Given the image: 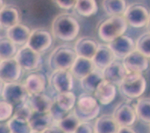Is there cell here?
Returning <instances> with one entry per match:
<instances>
[{
	"label": "cell",
	"instance_id": "6da1fadb",
	"mask_svg": "<svg viewBox=\"0 0 150 133\" xmlns=\"http://www.w3.org/2000/svg\"><path fill=\"white\" fill-rule=\"evenodd\" d=\"M80 24L74 17L69 13H61L52 23V33L57 39L71 42L77 37L80 32Z\"/></svg>",
	"mask_w": 150,
	"mask_h": 133
},
{
	"label": "cell",
	"instance_id": "7a4b0ae2",
	"mask_svg": "<svg viewBox=\"0 0 150 133\" xmlns=\"http://www.w3.org/2000/svg\"><path fill=\"white\" fill-rule=\"evenodd\" d=\"M127 26L128 24L123 15L111 16L99 24L98 35L103 42L109 43L124 35L127 29Z\"/></svg>",
	"mask_w": 150,
	"mask_h": 133
},
{
	"label": "cell",
	"instance_id": "3957f363",
	"mask_svg": "<svg viewBox=\"0 0 150 133\" xmlns=\"http://www.w3.org/2000/svg\"><path fill=\"white\" fill-rule=\"evenodd\" d=\"M146 89V80L141 73H127L118 86L122 96L128 99L140 98Z\"/></svg>",
	"mask_w": 150,
	"mask_h": 133
},
{
	"label": "cell",
	"instance_id": "277c9868",
	"mask_svg": "<svg viewBox=\"0 0 150 133\" xmlns=\"http://www.w3.org/2000/svg\"><path fill=\"white\" fill-rule=\"evenodd\" d=\"M73 110L81 122H90L98 117L100 106L95 97L84 92L79 95Z\"/></svg>",
	"mask_w": 150,
	"mask_h": 133
},
{
	"label": "cell",
	"instance_id": "5b68a950",
	"mask_svg": "<svg viewBox=\"0 0 150 133\" xmlns=\"http://www.w3.org/2000/svg\"><path fill=\"white\" fill-rule=\"evenodd\" d=\"M74 48L68 45H62L56 47L49 57L48 64L50 69L69 70L77 58Z\"/></svg>",
	"mask_w": 150,
	"mask_h": 133
},
{
	"label": "cell",
	"instance_id": "8992f818",
	"mask_svg": "<svg viewBox=\"0 0 150 133\" xmlns=\"http://www.w3.org/2000/svg\"><path fill=\"white\" fill-rule=\"evenodd\" d=\"M1 95L3 100L11 104L14 107L28 101L30 97L24 84L18 81L4 84Z\"/></svg>",
	"mask_w": 150,
	"mask_h": 133
},
{
	"label": "cell",
	"instance_id": "52a82bcc",
	"mask_svg": "<svg viewBox=\"0 0 150 133\" xmlns=\"http://www.w3.org/2000/svg\"><path fill=\"white\" fill-rule=\"evenodd\" d=\"M123 16L128 25L135 28H140L146 26L149 13L143 5L133 3L127 6Z\"/></svg>",
	"mask_w": 150,
	"mask_h": 133
},
{
	"label": "cell",
	"instance_id": "ba28073f",
	"mask_svg": "<svg viewBox=\"0 0 150 133\" xmlns=\"http://www.w3.org/2000/svg\"><path fill=\"white\" fill-rule=\"evenodd\" d=\"M15 58L18 62L21 68L25 70L38 69L42 64L40 53L34 51L27 45L21 46L18 50Z\"/></svg>",
	"mask_w": 150,
	"mask_h": 133
},
{
	"label": "cell",
	"instance_id": "9c48e42d",
	"mask_svg": "<svg viewBox=\"0 0 150 133\" xmlns=\"http://www.w3.org/2000/svg\"><path fill=\"white\" fill-rule=\"evenodd\" d=\"M52 37L51 33L43 28H36L31 30L27 46L39 53L43 52L51 47Z\"/></svg>",
	"mask_w": 150,
	"mask_h": 133
},
{
	"label": "cell",
	"instance_id": "30bf717a",
	"mask_svg": "<svg viewBox=\"0 0 150 133\" xmlns=\"http://www.w3.org/2000/svg\"><path fill=\"white\" fill-rule=\"evenodd\" d=\"M50 85L57 93L72 91L74 87V77L70 70H55L49 79Z\"/></svg>",
	"mask_w": 150,
	"mask_h": 133
},
{
	"label": "cell",
	"instance_id": "8fae6325",
	"mask_svg": "<svg viewBox=\"0 0 150 133\" xmlns=\"http://www.w3.org/2000/svg\"><path fill=\"white\" fill-rule=\"evenodd\" d=\"M112 116L120 127L131 126L137 120L135 108L129 102H121L114 110Z\"/></svg>",
	"mask_w": 150,
	"mask_h": 133
},
{
	"label": "cell",
	"instance_id": "7c38bea8",
	"mask_svg": "<svg viewBox=\"0 0 150 133\" xmlns=\"http://www.w3.org/2000/svg\"><path fill=\"white\" fill-rule=\"evenodd\" d=\"M122 64L127 73H142L149 68V58L135 50L122 59Z\"/></svg>",
	"mask_w": 150,
	"mask_h": 133
},
{
	"label": "cell",
	"instance_id": "4fadbf2b",
	"mask_svg": "<svg viewBox=\"0 0 150 133\" xmlns=\"http://www.w3.org/2000/svg\"><path fill=\"white\" fill-rule=\"evenodd\" d=\"M22 68L15 58L2 60L0 63V79L4 83L17 82L21 75Z\"/></svg>",
	"mask_w": 150,
	"mask_h": 133
},
{
	"label": "cell",
	"instance_id": "5bb4252c",
	"mask_svg": "<svg viewBox=\"0 0 150 133\" xmlns=\"http://www.w3.org/2000/svg\"><path fill=\"white\" fill-rule=\"evenodd\" d=\"M116 58L123 59L136 50L135 42L130 37L122 35L108 44Z\"/></svg>",
	"mask_w": 150,
	"mask_h": 133
},
{
	"label": "cell",
	"instance_id": "9a60e30c",
	"mask_svg": "<svg viewBox=\"0 0 150 133\" xmlns=\"http://www.w3.org/2000/svg\"><path fill=\"white\" fill-rule=\"evenodd\" d=\"M99 45V43L97 42L95 39L90 37H82L76 41L74 49L77 56L93 59Z\"/></svg>",
	"mask_w": 150,
	"mask_h": 133
},
{
	"label": "cell",
	"instance_id": "2e32d148",
	"mask_svg": "<svg viewBox=\"0 0 150 133\" xmlns=\"http://www.w3.org/2000/svg\"><path fill=\"white\" fill-rule=\"evenodd\" d=\"M98 102L103 105H108L113 102L117 95L116 86L103 80L98 85L93 93Z\"/></svg>",
	"mask_w": 150,
	"mask_h": 133
},
{
	"label": "cell",
	"instance_id": "e0dca14e",
	"mask_svg": "<svg viewBox=\"0 0 150 133\" xmlns=\"http://www.w3.org/2000/svg\"><path fill=\"white\" fill-rule=\"evenodd\" d=\"M102 72L105 80L117 86L121 84L127 73L122 63L118 61H115L109 66L103 70Z\"/></svg>",
	"mask_w": 150,
	"mask_h": 133
},
{
	"label": "cell",
	"instance_id": "ac0fdd59",
	"mask_svg": "<svg viewBox=\"0 0 150 133\" xmlns=\"http://www.w3.org/2000/svg\"><path fill=\"white\" fill-rule=\"evenodd\" d=\"M96 69L103 70L116 61L115 55L108 45L99 44L96 53L92 59Z\"/></svg>",
	"mask_w": 150,
	"mask_h": 133
},
{
	"label": "cell",
	"instance_id": "d6986e66",
	"mask_svg": "<svg viewBox=\"0 0 150 133\" xmlns=\"http://www.w3.org/2000/svg\"><path fill=\"white\" fill-rule=\"evenodd\" d=\"M20 21V11L15 6L8 4L0 10V25L2 27L8 29L19 24Z\"/></svg>",
	"mask_w": 150,
	"mask_h": 133
},
{
	"label": "cell",
	"instance_id": "ffe728a7",
	"mask_svg": "<svg viewBox=\"0 0 150 133\" xmlns=\"http://www.w3.org/2000/svg\"><path fill=\"white\" fill-rule=\"evenodd\" d=\"M28 102L34 113H50V110L53 105L54 101L49 95L44 93H40L30 95Z\"/></svg>",
	"mask_w": 150,
	"mask_h": 133
},
{
	"label": "cell",
	"instance_id": "44dd1931",
	"mask_svg": "<svg viewBox=\"0 0 150 133\" xmlns=\"http://www.w3.org/2000/svg\"><path fill=\"white\" fill-rule=\"evenodd\" d=\"M31 30L28 26L21 23L7 29L6 37L12 41L16 46H23L28 43Z\"/></svg>",
	"mask_w": 150,
	"mask_h": 133
},
{
	"label": "cell",
	"instance_id": "7402d4cb",
	"mask_svg": "<svg viewBox=\"0 0 150 133\" xmlns=\"http://www.w3.org/2000/svg\"><path fill=\"white\" fill-rule=\"evenodd\" d=\"M96 68L92 59L77 56L69 70L74 78L81 80V79L90 74Z\"/></svg>",
	"mask_w": 150,
	"mask_h": 133
},
{
	"label": "cell",
	"instance_id": "603a6c76",
	"mask_svg": "<svg viewBox=\"0 0 150 133\" xmlns=\"http://www.w3.org/2000/svg\"><path fill=\"white\" fill-rule=\"evenodd\" d=\"M94 133H117L120 126L112 114H103L96 120Z\"/></svg>",
	"mask_w": 150,
	"mask_h": 133
},
{
	"label": "cell",
	"instance_id": "cb8c5ba5",
	"mask_svg": "<svg viewBox=\"0 0 150 133\" xmlns=\"http://www.w3.org/2000/svg\"><path fill=\"white\" fill-rule=\"evenodd\" d=\"M24 86L30 95L43 93L46 90V80L43 74L34 73L30 74L24 81Z\"/></svg>",
	"mask_w": 150,
	"mask_h": 133
},
{
	"label": "cell",
	"instance_id": "d4e9b609",
	"mask_svg": "<svg viewBox=\"0 0 150 133\" xmlns=\"http://www.w3.org/2000/svg\"><path fill=\"white\" fill-rule=\"evenodd\" d=\"M102 70L95 69L93 71L88 74L80 80L81 87L83 91L88 94H93L95 91L98 85L103 80Z\"/></svg>",
	"mask_w": 150,
	"mask_h": 133
},
{
	"label": "cell",
	"instance_id": "484cf974",
	"mask_svg": "<svg viewBox=\"0 0 150 133\" xmlns=\"http://www.w3.org/2000/svg\"><path fill=\"white\" fill-rule=\"evenodd\" d=\"M29 122L31 126L32 131L40 133H42L48 128H50L53 124H55L50 113H35L32 118L30 120Z\"/></svg>",
	"mask_w": 150,
	"mask_h": 133
},
{
	"label": "cell",
	"instance_id": "4316f807",
	"mask_svg": "<svg viewBox=\"0 0 150 133\" xmlns=\"http://www.w3.org/2000/svg\"><path fill=\"white\" fill-rule=\"evenodd\" d=\"M77 97L72 91H65V92L57 93L55 98V101L59 108L64 111H71L77 103Z\"/></svg>",
	"mask_w": 150,
	"mask_h": 133
},
{
	"label": "cell",
	"instance_id": "83f0119b",
	"mask_svg": "<svg viewBox=\"0 0 150 133\" xmlns=\"http://www.w3.org/2000/svg\"><path fill=\"white\" fill-rule=\"evenodd\" d=\"M103 9L108 16L123 15L127 8L125 0H103Z\"/></svg>",
	"mask_w": 150,
	"mask_h": 133
},
{
	"label": "cell",
	"instance_id": "f1b7e54d",
	"mask_svg": "<svg viewBox=\"0 0 150 133\" xmlns=\"http://www.w3.org/2000/svg\"><path fill=\"white\" fill-rule=\"evenodd\" d=\"M81 121L78 118L74 110L68 112L67 114L56 123L58 127L64 133H74L80 125Z\"/></svg>",
	"mask_w": 150,
	"mask_h": 133
},
{
	"label": "cell",
	"instance_id": "f546056e",
	"mask_svg": "<svg viewBox=\"0 0 150 133\" xmlns=\"http://www.w3.org/2000/svg\"><path fill=\"white\" fill-rule=\"evenodd\" d=\"M134 108L138 120L144 123L150 124L149 98H139Z\"/></svg>",
	"mask_w": 150,
	"mask_h": 133
},
{
	"label": "cell",
	"instance_id": "4dcf8cb0",
	"mask_svg": "<svg viewBox=\"0 0 150 133\" xmlns=\"http://www.w3.org/2000/svg\"><path fill=\"white\" fill-rule=\"evenodd\" d=\"M75 11L83 17H91L98 11L96 0H77L74 6Z\"/></svg>",
	"mask_w": 150,
	"mask_h": 133
},
{
	"label": "cell",
	"instance_id": "1f68e13d",
	"mask_svg": "<svg viewBox=\"0 0 150 133\" xmlns=\"http://www.w3.org/2000/svg\"><path fill=\"white\" fill-rule=\"evenodd\" d=\"M17 46L8 37H0V59L6 60L15 58Z\"/></svg>",
	"mask_w": 150,
	"mask_h": 133
},
{
	"label": "cell",
	"instance_id": "d6a6232c",
	"mask_svg": "<svg viewBox=\"0 0 150 133\" xmlns=\"http://www.w3.org/2000/svg\"><path fill=\"white\" fill-rule=\"evenodd\" d=\"M11 133H31L32 129L28 121L19 120L13 117L7 121Z\"/></svg>",
	"mask_w": 150,
	"mask_h": 133
},
{
	"label": "cell",
	"instance_id": "836d02e7",
	"mask_svg": "<svg viewBox=\"0 0 150 133\" xmlns=\"http://www.w3.org/2000/svg\"><path fill=\"white\" fill-rule=\"evenodd\" d=\"M136 50L140 54L150 58V32L140 35L135 42Z\"/></svg>",
	"mask_w": 150,
	"mask_h": 133
},
{
	"label": "cell",
	"instance_id": "e575fe53",
	"mask_svg": "<svg viewBox=\"0 0 150 133\" xmlns=\"http://www.w3.org/2000/svg\"><path fill=\"white\" fill-rule=\"evenodd\" d=\"M34 111L30 106L28 101L19 104V105L15 107V110L13 113V117L21 120L28 121L32 118L34 114Z\"/></svg>",
	"mask_w": 150,
	"mask_h": 133
},
{
	"label": "cell",
	"instance_id": "d590c367",
	"mask_svg": "<svg viewBox=\"0 0 150 133\" xmlns=\"http://www.w3.org/2000/svg\"><path fill=\"white\" fill-rule=\"evenodd\" d=\"M15 107L6 101H0V122H6L12 117Z\"/></svg>",
	"mask_w": 150,
	"mask_h": 133
},
{
	"label": "cell",
	"instance_id": "8d00e7d4",
	"mask_svg": "<svg viewBox=\"0 0 150 133\" xmlns=\"http://www.w3.org/2000/svg\"><path fill=\"white\" fill-rule=\"evenodd\" d=\"M50 115H51L52 120H53L54 122L56 124L57 122H59V121H60L61 120H62V119L68 113L64 111L63 110L61 109L59 106L57 105L56 103L54 101L53 105H52L51 110H50Z\"/></svg>",
	"mask_w": 150,
	"mask_h": 133
},
{
	"label": "cell",
	"instance_id": "74e56055",
	"mask_svg": "<svg viewBox=\"0 0 150 133\" xmlns=\"http://www.w3.org/2000/svg\"><path fill=\"white\" fill-rule=\"evenodd\" d=\"M77 0H52L55 6L64 10H69L74 8Z\"/></svg>",
	"mask_w": 150,
	"mask_h": 133
},
{
	"label": "cell",
	"instance_id": "f35d334b",
	"mask_svg": "<svg viewBox=\"0 0 150 133\" xmlns=\"http://www.w3.org/2000/svg\"><path fill=\"white\" fill-rule=\"evenodd\" d=\"M74 133H94V128L90 122H81Z\"/></svg>",
	"mask_w": 150,
	"mask_h": 133
},
{
	"label": "cell",
	"instance_id": "ab89813d",
	"mask_svg": "<svg viewBox=\"0 0 150 133\" xmlns=\"http://www.w3.org/2000/svg\"><path fill=\"white\" fill-rule=\"evenodd\" d=\"M42 133H64L62 130H61L56 124H53L52 126L48 128Z\"/></svg>",
	"mask_w": 150,
	"mask_h": 133
},
{
	"label": "cell",
	"instance_id": "60d3db41",
	"mask_svg": "<svg viewBox=\"0 0 150 133\" xmlns=\"http://www.w3.org/2000/svg\"><path fill=\"white\" fill-rule=\"evenodd\" d=\"M0 133H11L8 122H0Z\"/></svg>",
	"mask_w": 150,
	"mask_h": 133
},
{
	"label": "cell",
	"instance_id": "b9f144b4",
	"mask_svg": "<svg viewBox=\"0 0 150 133\" xmlns=\"http://www.w3.org/2000/svg\"><path fill=\"white\" fill-rule=\"evenodd\" d=\"M117 133H137L134 129H133L130 126H123L120 127Z\"/></svg>",
	"mask_w": 150,
	"mask_h": 133
},
{
	"label": "cell",
	"instance_id": "7bdbcfd3",
	"mask_svg": "<svg viewBox=\"0 0 150 133\" xmlns=\"http://www.w3.org/2000/svg\"><path fill=\"white\" fill-rule=\"evenodd\" d=\"M4 82L0 79V94H2V89H3V86H4Z\"/></svg>",
	"mask_w": 150,
	"mask_h": 133
},
{
	"label": "cell",
	"instance_id": "ee69618b",
	"mask_svg": "<svg viewBox=\"0 0 150 133\" xmlns=\"http://www.w3.org/2000/svg\"><path fill=\"white\" fill-rule=\"evenodd\" d=\"M146 28L147 30H148V32H150V14H149V17L148 22H147V24H146Z\"/></svg>",
	"mask_w": 150,
	"mask_h": 133
},
{
	"label": "cell",
	"instance_id": "f6af8a7d",
	"mask_svg": "<svg viewBox=\"0 0 150 133\" xmlns=\"http://www.w3.org/2000/svg\"><path fill=\"white\" fill-rule=\"evenodd\" d=\"M4 6H5V3H4V0H0V10L2 9Z\"/></svg>",
	"mask_w": 150,
	"mask_h": 133
},
{
	"label": "cell",
	"instance_id": "bcb514c9",
	"mask_svg": "<svg viewBox=\"0 0 150 133\" xmlns=\"http://www.w3.org/2000/svg\"><path fill=\"white\" fill-rule=\"evenodd\" d=\"M31 133H40V132H32Z\"/></svg>",
	"mask_w": 150,
	"mask_h": 133
},
{
	"label": "cell",
	"instance_id": "7dc6e473",
	"mask_svg": "<svg viewBox=\"0 0 150 133\" xmlns=\"http://www.w3.org/2000/svg\"><path fill=\"white\" fill-rule=\"evenodd\" d=\"M149 132H150V124H149Z\"/></svg>",
	"mask_w": 150,
	"mask_h": 133
},
{
	"label": "cell",
	"instance_id": "c3c4849f",
	"mask_svg": "<svg viewBox=\"0 0 150 133\" xmlns=\"http://www.w3.org/2000/svg\"><path fill=\"white\" fill-rule=\"evenodd\" d=\"M1 61H2V60H1V59H0V63H1Z\"/></svg>",
	"mask_w": 150,
	"mask_h": 133
},
{
	"label": "cell",
	"instance_id": "681fc988",
	"mask_svg": "<svg viewBox=\"0 0 150 133\" xmlns=\"http://www.w3.org/2000/svg\"><path fill=\"white\" fill-rule=\"evenodd\" d=\"M0 28H1V25H0Z\"/></svg>",
	"mask_w": 150,
	"mask_h": 133
}]
</instances>
